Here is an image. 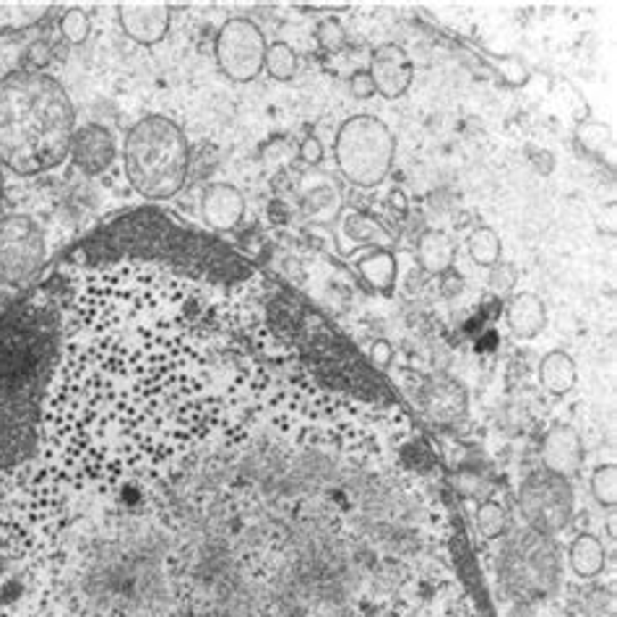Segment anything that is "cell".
Segmentation results:
<instances>
[{
    "instance_id": "cell-1",
    "label": "cell",
    "mask_w": 617,
    "mask_h": 617,
    "mask_svg": "<svg viewBox=\"0 0 617 617\" xmlns=\"http://www.w3.org/2000/svg\"><path fill=\"white\" fill-rule=\"evenodd\" d=\"M76 110L63 86L42 70H13L0 81V164L32 177L70 154Z\"/></svg>"
},
{
    "instance_id": "cell-2",
    "label": "cell",
    "mask_w": 617,
    "mask_h": 617,
    "mask_svg": "<svg viewBox=\"0 0 617 617\" xmlns=\"http://www.w3.org/2000/svg\"><path fill=\"white\" fill-rule=\"evenodd\" d=\"M123 162L136 193L164 201L180 193L188 180L191 146L175 120L146 115L126 136Z\"/></svg>"
},
{
    "instance_id": "cell-3",
    "label": "cell",
    "mask_w": 617,
    "mask_h": 617,
    "mask_svg": "<svg viewBox=\"0 0 617 617\" xmlns=\"http://www.w3.org/2000/svg\"><path fill=\"white\" fill-rule=\"evenodd\" d=\"M333 157L339 172L358 188H375L389 177L396 138L375 115H355L336 133Z\"/></svg>"
},
{
    "instance_id": "cell-4",
    "label": "cell",
    "mask_w": 617,
    "mask_h": 617,
    "mask_svg": "<svg viewBox=\"0 0 617 617\" xmlns=\"http://www.w3.org/2000/svg\"><path fill=\"white\" fill-rule=\"evenodd\" d=\"M500 579L519 599H545L560 584V560L550 537L531 529L516 531L500 553Z\"/></svg>"
},
{
    "instance_id": "cell-5",
    "label": "cell",
    "mask_w": 617,
    "mask_h": 617,
    "mask_svg": "<svg viewBox=\"0 0 617 617\" xmlns=\"http://www.w3.org/2000/svg\"><path fill=\"white\" fill-rule=\"evenodd\" d=\"M519 508L531 531L553 537L573 519V511H576L573 485L568 477H560L547 469L531 472L521 482Z\"/></svg>"
},
{
    "instance_id": "cell-6",
    "label": "cell",
    "mask_w": 617,
    "mask_h": 617,
    "mask_svg": "<svg viewBox=\"0 0 617 617\" xmlns=\"http://www.w3.org/2000/svg\"><path fill=\"white\" fill-rule=\"evenodd\" d=\"M47 256L45 234L32 217L11 214L0 219V282L27 284Z\"/></svg>"
},
{
    "instance_id": "cell-7",
    "label": "cell",
    "mask_w": 617,
    "mask_h": 617,
    "mask_svg": "<svg viewBox=\"0 0 617 617\" xmlns=\"http://www.w3.org/2000/svg\"><path fill=\"white\" fill-rule=\"evenodd\" d=\"M266 50L268 45H266V37L260 32L259 24L243 16L225 21L217 34V45H214L219 70L229 81H237V84H248L259 78L263 61H266Z\"/></svg>"
},
{
    "instance_id": "cell-8",
    "label": "cell",
    "mask_w": 617,
    "mask_h": 617,
    "mask_svg": "<svg viewBox=\"0 0 617 617\" xmlns=\"http://www.w3.org/2000/svg\"><path fill=\"white\" fill-rule=\"evenodd\" d=\"M367 73H370L375 92L381 97L399 99L409 92V86L415 81V63L401 45L389 42V45H381L373 50Z\"/></svg>"
},
{
    "instance_id": "cell-9",
    "label": "cell",
    "mask_w": 617,
    "mask_h": 617,
    "mask_svg": "<svg viewBox=\"0 0 617 617\" xmlns=\"http://www.w3.org/2000/svg\"><path fill=\"white\" fill-rule=\"evenodd\" d=\"M68 157L84 175H102L115 162V138L102 123H86L73 133Z\"/></svg>"
},
{
    "instance_id": "cell-10",
    "label": "cell",
    "mask_w": 617,
    "mask_h": 617,
    "mask_svg": "<svg viewBox=\"0 0 617 617\" xmlns=\"http://www.w3.org/2000/svg\"><path fill=\"white\" fill-rule=\"evenodd\" d=\"M118 11L126 37L144 47L160 45L169 32V8L162 3H126Z\"/></svg>"
},
{
    "instance_id": "cell-11",
    "label": "cell",
    "mask_w": 617,
    "mask_h": 617,
    "mask_svg": "<svg viewBox=\"0 0 617 617\" xmlns=\"http://www.w3.org/2000/svg\"><path fill=\"white\" fill-rule=\"evenodd\" d=\"M584 438L573 424H555L542 440V464L547 472L571 477L584 464Z\"/></svg>"
},
{
    "instance_id": "cell-12",
    "label": "cell",
    "mask_w": 617,
    "mask_h": 617,
    "mask_svg": "<svg viewBox=\"0 0 617 617\" xmlns=\"http://www.w3.org/2000/svg\"><path fill=\"white\" fill-rule=\"evenodd\" d=\"M201 214L211 229H234L245 217V198L229 183H214L203 191Z\"/></svg>"
},
{
    "instance_id": "cell-13",
    "label": "cell",
    "mask_w": 617,
    "mask_h": 617,
    "mask_svg": "<svg viewBox=\"0 0 617 617\" xmlns=\"http://www.w3.org/2000/svg\"><path fill=\"white\" fill-rule=\"evenodd\" d=\"M506 324L511 328V333L521 341L537 339L547 325V308H545L542 297H537L534 292H521L511 297V302L506 308Z\"/></svg>"
},
{
    "instance_id": "cell-14",
    "label": "cell",
    "mask_w": 617,
    "mask_h": 617,
    "mask_svg": "<svg viewBox=\"0 0 617 617\" xmlns=\"http://www.w3.org/2000/svg\"><path fill=\"white\" fill-rule=\"evenodd\" d=\"M391 240L393 237H391L389 229H383L381 222H375L367 214L347 211L339 219V243H341L344 253H350L355 248H362V245H381V251H386L391 245Z\"/></svg>"
},
{
    "instance_id": "cell-15",
    "label": "cell",
    "mask_w": 617,
    "mask_h": 617,
    "mask_svg": "<svg viewBox=\"0 0 617 617\" xmlns=\"http://www.w3.org/2000/svg\"><path fill=\"white\" fill-rule=\"evenodd\" d=\"M576 381H579V370H576V362H573V358L568 352L553 350L539 362V383H542V389L550 391L553 396L571 393V391L576 389Z\"/></svg>"
},
{
    "instance_id": "cell-16",
    "label": "cell",
    "mask_w": 617,
    "mask_h": 617,
    "mask_svg": "<svg viewBox=\"0 0 617 617\" xmlns=\"http://www.w3.org/2000/svg\"><path fill=\"white\" fill-rule=\"evenodd\" d=\"M417 256H420V266L430 276H440L454 268L456 248L446 232L427 229L417 243Z\"/></svg>"
},
{
    "instance_id": "cell-17",
    "label": "cell",
    "mask_w": 617,
    "mask_h": 617,
    "mask_svg": "<svg viewBox=\"0 0 617 617\" xmlns=\"http://www.w3.org/2000/svg\"><path fill=\"white\" fill-rule=\"evenodd\" d=\"M568 560H571V568H573V573L579 579L591 581V579H596L605 571V565H607V550H605V545H602L599 537H594V534H579L573 539L571 550H568Z\"/></svg>"
},
{
    "instance_id": "cell-18",
    "label": "cell",
    "mask_w": 617,
    "mask_h": 617,
    "mask_svg": "<svg viewBox=\"0 0 617 617\" xmlns=\"http://www.w3.org/2000/svg\"><path fill=\"white\" fill-rule=\"evenodd\" d=\"M359 276L365 279V284H370L373 290H391L396 284L399 276V266L391 251H373L365 259L358 260Z\"/></svg>"
},
{
    "instance_id": "cell-19",
    "label": "cell",
    "mask_w": 617,
    "mask_h": 617,
    "mask_svg": "<svg viewBox=\"0 0 617 617\" xmlns=\"http://www.w3.org/2000/svg\"><path fill=\"white\" fill-rule=\"evenodd\" d=\"M466 248H469L472 260L477 266H485V268H492L495 263H500V256H503V243L492 227L474 229L466 240Z\"/></svg>"
},
{
    "instance_id": "cell-20",
    "label": "cell",
    "mask_w": 617,
    "mask_h": 617,
    "mask_svg": "<svg viewBox=\"0 0 617 617\" xmlns=\"http://www.w3.org/2000/svg\"><path fill=\"white\" fill-rule=\"evenodd\" d=\"M263 70H268V76L276 81H292L294 73H297V53H294L292 45H287V42L268 45Z\"/></svg>"
},
{
    "instance_id": "cell-21",
    "label": "cell",
    "mask_w": 617,
    "mask_h": 617,
    "mask_svg": "<svg viewBox=\"0 0 617 617\" xmlns=\"http://www.w3.org/2000/svg\"><path fill=\"white\" fill-rule=\"evenodd\" d=\"M591 495L602 508H615L617 503V466L602 464L591 474Z\"/></svg>"
},
{
    "instance_id": "cell-22",
    "label": "cell",
    "mask_w": 617,
    "mask_h": 617,
    "mask_svg": "<svg viewBox=\"0 0 617 617\" xmlns=\"http://www.w3.org/2000/svg\"><path fill=\"white\" fill-rule=\"evenodd\" d=\"M508 526V514L498 500H485L477 508V529L485 539H498L506 534Z\"/></svg>"
},
{
    "instance_id": "cell-23",
    "label": "cell",
    "mask_w": 617,
    "mask_h": 617,
    "mask_svg": "<svg viewBox=\"0 0 617 617\" xmlns=\"http://www.w3.org/2000/svg\"><path fill=\"white\" fill-rule=\"evenodd\" d=\"M316 39L324 47L325 53H341L347 47V29L339 19L328 16L324 21H318L316 27Z\"/></svg>"
},
{
    "instance_id": "cell-24",
    "label": "cell",
    "mask_w": 617,
    "mask_h": 617,
    "mask_svg": "<svg viewBox=\"0 0 617 617\" xmlns=\"http://www.w3.org/2000/svg\"><path fill=\"white\" fill-rule=\"evenodd\" d=\"M61 32L70 42V45H84L86 37L92 32V21H89V13H84L81 8H70L65 11L63 19H61Z\"/></svg>"
},
{
    "instance_id": "cell-25",
    "label": "cell",
    "mask_w": 617,
    "mask_h": 617,
    "mask_svg": "<svg viewBox=\"0 0 617 617\" xmlns=\"http://www.w3.org/2000/svg\"><path fill=\"white\" fill-rule=\"evenodd\" d=\"M489 290L495 294H508L516 284H519V268L514 266V263H495L492 268H489V279H488Z\"/></svg>"
},
{
    "instance_id": "cell-26",
    "label": "cell",
    "mask_w": 617,
    "mask_h": 617,
    "mask_svg": "<svg viewBox=\"0 0 617 617\" xmlns=\"http://www.w3.org/2000/svg\"><path fill=\"white\" fill-rule=\"evenodd\" d=\"M579 144L591 154H602L610 144V128L605 123H586L579 128Z\"/></svg>"
},
{
    "instance_id": "cell-27",
    "label": "cell",
    "mask_w": 617,
    "mask_h": 617,
    "mask_svg": "<svg viewBox=\"0 0 617 617\" xmlns=\"http://www.w3.org/2000/svg\"><path fill=\"white\" fill-rule=\"evenodd\" d=\"M393 358H396V352H393L391 341H386V339H375L370 344V365H373V370H386V367H391Z\"/></svg>"
},
{
    "instance_id": "cell-28",
    "label": "cell",
    "mask_w": 617,
    "mask_h": 617,
    "mask_svg": "<svg viewBox=\"0 0 617 617\" xmlns=\"http://www.w3.org/2000/svg\"><path fill=\"white\" fill-rule=\"evenodd\" d=\"M350 92L355 99H370L375 95V84L367 70H358L350 76Z\"/></svg>"
},
{
    "instance_id": "cell-29",
    "label": "cell",
    "mask_w": 617,
    "mask_h": 617,
    "mask_svg": "<svg viewBox=\"0 0 617 617\" xmlns=\"http://www.w3.org/2000/svg\"><path fill=\"white\" fill-rule=\"evenodd\" d=\"M300 160L305 164H321V160H324V144H321V138H316V136H308L302 144H300Z\"/></svg>"
},
{
    "instance_id": "cell-30",
    "label": "cell",
    "mask_w": 617,
    "mask_h": 617,
    "mask_svg": "<svg viewBox=\"0 0 617 617\" xmlns=\"http://www.w3.org/2000/svg\"><path fill=\"white\" fill-rule=\"evenodd\" d=\"M440 290H443L446 297H456V294L464 290V279H461V274H456L454 268H451V271H446V274H440Z\"/></svg>"
},
{
    "instance_id": "cell-31",
    "label": "cell",
    "mask_w": 617,
    "mask_h": 617,
    "mask_svg": "<svg viewBox=\"0 0 617 617\" xmlns=\"http://www.w3.org/2000/svg\"><path fill=\"white\" fill-rule=\"evenodd\" d=\"M0 211H3V164H0Z\"/></svg>"
},
{
    "instance_id": "cell-32",
    "label": "cell",
    "mask_w": 617,
    "mask_h": 617,
    "mask_svg": "<svg viewBox=\"0 0 617 617\" xmlns=\"http://www.w3.org/2000/svg\"><path fill=\"white\" fill-rule=\"evenodd\" d=\"M557 617H573L571 613H557Z\"/></svg>"
},
{
    "instance_id": "cell-33",
    "label": "cell",
    "mask_w": 617,
    "mask_h": 617,
    "mask_svg": "<svg viewBox=\"0 0 617 617\" xmlns=\"http://www.w3.org/2000/svg\"><path fill=\"white\" fill-rule=\"evenodd\" d=\"M0 81H3V68H0Z\"/></svg>"
}]
</instances>
